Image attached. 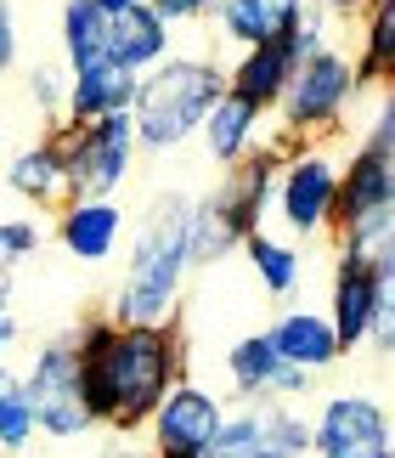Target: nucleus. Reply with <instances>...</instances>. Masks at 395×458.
<instances>
[{"mask_svg": "<svg viewBox=\"0 0 395 458\" xmlns=\"http://www.w3.org/2000/svg\"><path fill=\"white\" fill-rule=\"evenodd\" d=\"M74 340L80 396L97 425L141 430L164 391L181 379V334L170 323H85Z\"/></svg>", "mask_w": 395, "mask_h": 458, "instance_id": "obj_1", "label": "nucleus"}, {"mask_svg": "<svg viewBox=\"0 0 395 458\" xmlns=\"http://www.w3.org/2000/svg\"><path fill=\"white\" fill-rule=\"evenodd\" d=\"M187 216H192V199H175L164 192L136 226V243H130V267L119 277V294H113V323H170L175 306H181V289H187Z\"/></svg>", "mask_w": 395, "mask_h": 458, "instance_id": "obj_2", "label": "nucleus"}, {"mask_svg": "<svg viewBox=\"0 0 395 458\" xmlns=\"http://www.w3.org/2000/svg\"><path fill=\"white\" fill-rule=\"evenodd\" d=\"M226 91V74L214 63L198 57H164L158 68H147L130 102V125H136V148L147 153H170L204 125L209 102Z\"/></svg>", "mask_w": 395, "mask_h": 458, "instance_id": "obj_3", "label": "nucleus"}, {"mask_svg": "<svg viewBox=\"0 0 395 458\" xmlns=\"http://www.w3.org/2000/svg\"><path fill=\"white\" fill-rule=\"evenodd\" d=\"M51 142H57L63 170H68V199H113L136 158V125L130 114L68 119Z\"/></svg>", "mask_w": 395, "mask_h": 458, "instance_id": "obj_4", "label": "nucleus"}, {"mask_svg": "<svg viewBox=\"0 0 395 458\" xmlns=\"http://www.w3.org/2000/svg\"><path fill=\"white\" fill-rule=\"evenodd\" d=\"M356 91V74L350 63L339 57V51H311V57L294 63L289 85H282L277 97V114H282V131L289 136H305V131H333L339 119H345Z\"/></svg>", "mask_w": 395, "mask_h": 458, "instance_id": "obj_5", "label": "nucleus"}, {"mask_svg": "<svg viewBox=\"0 0 395 458\" xmlns=\"http://www.w3.org/2000/svg\"><path fill=\"white\" fill-rule=\"evenodd\" d=\"M23 396L34 408V430L57 436V442H74L97 425L85 413V396H80V357H74V340H51L40 345L29 379H23Z\"/></svg>", "mask_w": 395, "mask_h": 458, "instance_id": "obj_6", "label": "nucleus"}, {"mask_svg": "<svg viewBox=\"0 0 395 458\" xmlns=\"http://www.w3.org/2000/svg\"><path fill=\"white\" fill-rule=\"evenodd\" d=\"M305 453H311V419L277 408V402H260V408L226 413L204 458H305Z\"/></svg>", "mask_w": 395, "mask_h": 458, "instance_id": "obj_7", "label": "nucleus"}, {"mask_svg": "<svg viewBox=\"0 0 395 458\" xmlns=\"http://www.w3.org/2000/svg\"><path fill=\"white\" fill-rule=\"evenodd\" d=\"M333 192H339V165L333 158L294 148L282 158V170H277L272 204L282 209V221H289L294 238H316V233H328V221H333Z\"/></svg>", "mask_w": 395, "mask_h": 458, "instance_id": "obj_8", "label": "nucleus"}, {"mask_svg": "<svg viewBox=\"0 0 395 458\" xmlns=\"http://www.w3.org/2000/svg\"><path fill=\"white\" fill-rule=\"evenodd\" d=\"M221 419H226V408L204 391V385L175 379L164 391V402L153 408V419H147L153 458H204L214 430H221Z\"/></svg>", "mask_w": 395, "mask_h": 458, "instance_id": "obj_9", "label": "nucleus"}, {"mask_svg": "<svg viewBox=\"0 0 395 458\" xmlns=\"http://www.w3.org/2000/svg\"><path fill=\"white\" fill-rule=\"evenodd\" d=\"M316 458H395L390 419L373 396H328L311 425Z\"/></svg>", "mask_w": 395, "mask_h": 458, "instance_id": "obj_10", "label": "nucleus"}, {"mask_svg": "<svg viewBox=\"0 0 395 458\" xmlns=\"http://www.w3.org/2000/svg\"><path fill=\"white\" fill-rule=\"evenodd\" d=\"M390 272H395V260L339 255V272H333V311H328L339 351L367 345L373 317H379V306H390Z\"/></svg>", "mask_w": 395, "mask_h": 458, "instance_id": "obj_11", "label": "nucleus"}, {"mask_svg": "<svg viewBox=\"0 0 395 458\" xmlns=\"http://www.w3.org/2000/svg\"><path fill=\"white\" fill-rule=\"evenodd\" d=\"M395 165L390 153H373V148H356L350 165L339 170V192H333V233L345 238L356 226L379 221V216H395Z\"/></svg>", "mask_w": 395, "mask_h": 458, "instance_id": "obj_12", "label": "nucleus"}, {"mask_svg": "<svg viewBox=\"0 0 395 458\" xmlns=\"http://www.w3.org/2000/svg\"><path fill=\"white\" fill-rule=\"evenodd\" d=\"M226 374H231V391L248 396V402H282V396H299L316 374L282 362L272 334H243L238 345L226 351Z\"/></svg>", "mask_w": 395, "mask_h": 458, "instance_id": "obj_13", "label": "nucleus"}, {"mask_svg": "<svg viewBox=\"0 0 395 458\" xmlns=\"http://www.w3.org/2000/svg\"><path fill=\"white\" fill-rule=\"evenodd\" d=\"M277 170H282V153L277 148H248L238 165H231V182H221V192H214V209L226 216V226L238 238H248L265 216V204H272L277 192Z\"/></svg>", "mask_w": 395, "mask_h": 458, "instance_id": "obj_14", "label": "nucleus"}, {"mask_svg": "<svg viewBox=\"0 0 395 458\" xmlns=\"http://www.w3.org/2000/svg\"><path fill=\"white\" fill-rule=\"evenodd\" d=\"M136 85L141 74L136 68H124L113 57H102L91 68H74L68 74V119H102V114H130V102H136Z\"/></svg>", "mask_w": 395, "mask_h": 458, "instance_id": "obj_15", "label": "nucleus"}, {"mask_svg": "<svg viewBox=\"0 0 395 458\" xmlns=\"http://www.w3.org/2000/svg\"><path fill=\"white\" fill-rule=\"evenodd\" d=\"M119 233H124V209L113 199H68L63 204V221H57V238L74 260H107L119 250Z\"/></svg>", "mask_w": 395, "mask_h": 458, "instance_id": "obj_16", "label": "nucleus"}, {"mask_svg": "<svg viewBox=\"0 0 395 458\" xmlns=\"http://www.w3.org/2000/svg\"><path fill=\"white\" fill-rule=\"evenodd\" d=\"M289 74H294V51H289V40H265V46H243V57H238V68L226 74V91L238 97V102H248V108H277V97H282V85H289Z\"/></svg>", "mask_w": 395, "mask_h": 458, "instance_id": "obj_17", "label": "nucleus"}, {"mask_svg": "<svg viewBox=\"0 0 395 458\" xmlns=\"http://www.w3.org/2000/svg\"><path fill=\"white\" fill-rule=\"evenodd\" d=\"M265 334H272L277 357L294 362V368H305V374H328V368L345 357L339 340H333V323L322 311H282Z\"/></svg>", "mask_w": 395, "mask_h": 458, "instance_id": "obj_18", "label": "nucleus"}, {"mask_svg": "<svg viewBox=\"0 0 395 458\" xmlns=\"http://www.w3.org/2000/svg\"><path fill=\"white\" fill-rule=\"evenodd\" d=\"M107 57L147 74L170 57V23L158 17L153 6H130V12H113L107 17Z\"/></svg>", "mask_w": 395, "mask_h": 458, "instance_id": "obj_19", "label": "nucleus"}, {"mask_svg": "<svg viewBox=\"0 0 395 458\" xmlns=\"http://www.w3.org/2000/svg\"><path fill=\"white\" fill-rule=\"evenodd\" d=\"M214 17H221V29L238 46H265L299 29L305 0H214Z\"/></svg>", "mask_w": 395, "mask_h": 458, "instance_id": "obj_20", "label": "nucleus"}, {"mask_svg": "<svg viewBox=\"0 0 395 458\" xmlns=\"http://www.w3.org/2000/svg\"><path fill=\"white\" fill-rule=\"evenodd\" d=\"M255 131H260V108L238 102L231 91L214 97L209 114H204V125H198V136H204V153L214 158V165H238V158L255 148Z\"/></svg>", "mask_w": 395, "mask_h": 458, "instance_id": "obj_21", "label": "nucleus"}, {"mask_svg": "<svg viewBox=\"0 0 395 458\" xmlns=\"http://www.w3.org/2000/svg\"><path fill=\"white\" fill-rule=\"evenodd\" d=\"M6 182H12V192H17V199H29V204H68V170H63V153H57V142L23 148V153L12 158Z\"/></svg>", "mask_w": 395, "mask_h": 458, "instance_id": "obj_22", "label": "nucleus"}, {"mask_svg": "<svg viewBox=\"0 0 395 458\" xmlns=\"http://www.w3.org/2000/svg\"><path fill=\"white\" fill-rule=\"evenodd\" d=\"M63 57L68 68H91L107 57V12L97 0H68L63 6Z\"/></svg>", "mask_w": 395, "mask_h": 458, "instance_id": "obj_23", "label": "nucleus"}, {"mask_svg": "<svg viewBox=\"0 0 395 458\" xmlns=\"http://www.w3.org/2000/svg\"><path fill=\"white\" fill-rule=\"evenodd\" d=\"M238 250L248 255V267H255V277H260V289L272 294V301H289V294L299 289V255L289 250L282 238H265L260 226L248 233Z\"/></svg>", "mask_w": 395, "mask_h": 458, "instance_id": "obj_24", "label": "nucleus"}, {"mask_svg": "<svg viewBox=\"0 0 395 458\" xmlns=\"http://www.w3.org/2000/svg\"><path fill=\"white\" fill-rule=\"evenodd\" d=\"M356 74V91H367V85H384L395 74V0H373V17H367V46L362 57L350 63Z\"/></svg>", "mask_w": 395, "mask_h": 458, "instance_id": "obj_25", "label": "nucleus"}, {"mask_svg": "<svg viewBox=\"0 0 395 458\" xmlns=\"http://www.w3.org/2000/svg\"><path fill=\"white\" fill-rule=\"evenodd\" d=\"M29 442H34V408L23 396V379H6V391H0V447L23 453Z\"/></svg>", "mask_w": 395, "mask_h": 458, "instance_id": "obj_26", "label": "nucleus"}, {"mask_svg": "<svg viewBox=\"0 0 395 458\" xmlns=\"http://www.w3.org/2000/svg\"><path fill=\"white\" fill-rule=\"evenodd\" d=\"M34 250H40V226L34 221H0V272H12Z\"/></svg>", "mask_w": 395, "mask_h": 458, "instance_id": "obj_27", "label": "nucleus"}, {"mask_svg": "<svg viewBox=\"0 0 395 458\" xmlns=\"http://www.w3.org/2000/svg\"><path fill=\"white\" fill-rule=\"evenodd\" d=\"M29 97H34V108H40V114H57L63 102H68V74H63V68H34Z\"/></svg>", "mask_w": 395, "mask_h": 458, "instance_id": "obj_28", "label": "nucleus"}, {"mask_svg": "<svg viewBox=\"0 0 395 458\" xmlns=\"http://www.w3.org/2000/svg\"><path fill=\"white\" fill-rule=\"evenodd\" d=\"M147 6L164 17V23L175 29V23H187V17H204V12H214V0H147Z\"/></svg>", "mask_w": 395, "mask_h": 458, "instance_id": "obj_29", "label": "nucleus"}, {"mask_svg": "<svg viewBox=\"0 0 395 458\" xmlns=\"http://www.w3.org/2000/svg\"><path fill=\"white\" fill-rule=\"evenodd\" d=\"M17 63V17H12V0H0V74Z\"/></svg>", "mask_w": 395, "mask_h": 458, "instance_id": "obj_30", "label": "nucleus"}, {"mask_svg": "<svg viewBox=\"0 0 395 458\" xmlns=\"http://www.w3.org/2000/svg\"><path fill=\"white\" fill-rule=\"evenodd\" d=\"M362 148H373V153H390L395 148V114H390V102L379 108V119H373V131H367Z\"/></svg>", "mask_w": 395, "mask_h": 458, "instance_id": "obj_31", "label": "nucleus"}, {"mask_svg": "<svg viewBox=\"0 0 395 458\" xmlns=\"http://www.w3.org/2000/svg\"><path fill=\"white\" fill-rule=\"evenodd\" d=\"M6 345H17V311L0 306V351H6Z\"/></svg>", "mask_w": 395, "mask_h": 458, "instance_id": "obj_32", "label": "nucleus"}, {"mask_svg": "<svg viewBox=\"0 0 395 458\" xmlns=\"http://www.w3.org/2000/svg\"><path fill=\"white\" fill-rule=\"evenodd\" d=\"M97 6L113 17V12H130V6H147V0H97Z\"/></svg>", "mask_w": 395, "mask_h": 458, "instance_id": "obj_33", "label": "nucleus"}, {"mask_svg": "<svg viewBox=\"0 0 395 458\" xmlns=\"http://www.w3.org/2000/svg\"><path fill=\"white\" fill-rule=\"evenodd\" d=\"M6 379H12V374H6V368H0V391H6Z\"/></svg>", "mask_w": 395, "mask_h": 458, "instance_id": "obj_34", "label": "nucleus"}, {"mask_svg": "<svg viewBox=\"0 0 395 458\" xmlns=\"http://www.w3.org/2000/svg\"><path fill=\"white\" fill-rule=\"evenodd\" d=\"M356 6H373V0H356Z\"/></svg>", "mask_w": 395, "mask_h": 458, "instance_id": "obj_35", "label": "nucleus"}]
</instances>
